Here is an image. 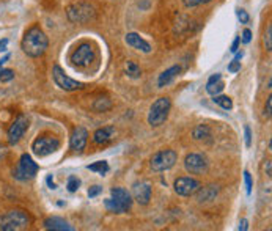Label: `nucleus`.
<instances>
[{
    "mask_svg": "<svg viewBox=\"0 0 272 231\" xmlns=\"http://www.w3.org/2000/svg\"><path fill=\"white\" fill-rule=\"evenodd\" d=\"M48 46H49V40L46 36V33L38 26L30 27L24 33L22 41H20V49L32 58H38L41 55H44L48 50Z\"/></svg>",
    "mask_w": 272,
    "mask_h": 231,
    "instance_id": "nucleus-1",
    "label": "nucleus"
},
{
    "mask_svg": "<svg viewBox=\"0 0 272 231\" xmlns=\"http://www.w3.org/2000/svg\"><path fill=\"white\" fill-rule=\"evenodd\" d=\"M107 211H110L114 214H123L128 212L130 206H132V196L126 189L122 187H114L110 190V198H107L104 202Z\"/></svg>",
    "mask_w": 272,
    "mask_h": 231,
    "instance_id": "nucleus-2",
    "label": "nucleus"
},
{
    "mask_svg": "<svg viewBox=\"0 0 272 231\" xmlns=\"http://www.w3.org/2000/svg\"><path fill=\"white\" fill-rule=\"evenodd\" d=\"M30 225V216L22 209H12V211L0 216V230L2 231H19L26 230Z\"/></svg>",
    "mask_w": 272,
    "mask_h": 231,
    "instance_id": "nucleus-3",
    "label": "nucleus"
},
{
    "mask_svg": "<svg viewBox=\"0 0 272 231\" xmlns=\"http://www.w3.org/2000/svg\"><path fill=\"white\" fill-rule=\"evenodd\" d=\"M172 102L168 98H159L158 101L153 102L148 114V123L151 128H159L160 124L166 123V120L168 118Z\"/></svg>",
    "mask_w": 272,
    "mask_h": 231,
    "instance_id": "nucleus-4",
    "label": "nucleus"
},
{
    "mask_svg": "<svg viewBox=\"0 0 272 231\" xmlns=\"http://www.w3.org/2000/svg\"><path fill=\"white\" fill-rule=\"evenodd\" d=\"M60 148V140L54 136H41L32 143V151L38 158H46Z\"/></svg>",
    "mask_w": 272,
    "mask_h": 231,
    "instance_id": "nucleus-5",
    "label": "nucleus"
},
{
    "mask_svg": "<svg viewBox=\"0 0 272 231\" xmlns=\"http://www.w3.org/2000/svg\"><path fill=\"white\" fill-rule=\"evenodd\" d=\"M38 173V164L32 159L30 154H22L19 159L18 164V168L14 170L13 176L19 181H28V180H34Z\"/></svg>",
    "mask_w": 272,
    "mask_h": 231,
    "instance_id": "nucleus-6",
    "label": "nucleus"
},
{
    "mask_svg": "<svg viewBox=\"0 0 272 231\" xmlns=\"http://www.w3.org/2000/svg\"><path fill=\"white\" fill-rule=\"evenodd\" d=\"M178 160V154L173 151V150H162L159 152H156L153 158L150 160V165L153 172H166L170 170L173 165L176 164Z\"/></svg>",
    "mask_w": 272,
    "mask_h": 231,
    "instance_id": "nucleus-7",
    "label": "nucleus"
},
{
    "mask_svg": "<svg viewBox=\"0 0 272 231\" xmlns=\"http://www.w3.org/2000/svg\"><path fill=\"white\" fill-rule=\"evenodd\" d=\"M52 79H54V82H56V85L64 92H76V90H82L84 88L82 82L71 79L70 76L64 74V71L60 68L58 64H56L52 68Z\"/></svg>",
    "mask_w": 272,
    "mask_h": 231,
    "instance_id": "nucleus-8",
    "label": "nucleus"
},
{
    "mask_svg": "<svg viewBox=\"0 0 272 231\" xmlns=\"http://www.w3.org/2000/svg\"><path fill=\"white\" fill-rule=\"evenodd\" d=\"M27 129H28V120H27V116L19 115V116L13 121V124L8 128V132H6L8 142L12 143V145H14V143H18L20 138L24 137V134L27 132Z\"/></svg>",
    "mask_w": 272,
    "mask_h": 231,
    "instance_id": "nucleus-9",
    "label": "nucleus"
},
{
    "mask_svg": "<svg viewBox=\"0 0 272 231\" xmlns=\"http://www.w3.org/2000/svg\"><path fill=\"white\" fill-rule=\"evenodd\" d=\"M202 187L200 181H197L195 178H189V176H182V178H178L173 184V189L175 192L181 196H190L195 195L198 189Z\"/></svg>",
    "mask_w": 272,
    "mask_h": 231,
    "instance_id": "nucleus-10",
    "label": "nucleus"
},
{
    "mask_svg": "<svg viewBox=\"0 0 272 231\" xmlns=\"http://www.w3.org/2000/svg\"><path fill=\"white\" fill-rule=\"evenodd\" d=\"M66 14H68V19L72 22H86L94 16V11L86 4H76L66 10Z\"/></svg>",
    "mask_w": 272,
    "mask_h": 231,
    "instance_id": "nucleus-11",
    "label": "nucleus"
},
{
    "mask_svg": "<svg viewBox=\"0 0 272 231\" xmlns=\"http://www.w3.org/2000/svg\"><path fill=\"white\" fill-rule=\"evenodd\" d=\"M184 167L190 174H203L208 172V160L202 154H189L184 159Z\"/></svg>",
    "mask_w": 272,
    "mask_h": 231,
    "instance_id": "nucleus-12",
    "label": "nucleus"
},
{
    "mask_svg": "<svg viewBox=\"0 0 272 231\" xmlns=\"http://www.w3.org/2000/svg\"><path fill=\"white\" fill-rule=\"evenodd\" d=\"M94 58V50L90 44H82L71 55V62L76 66H88Z\"/></svg>",
    "mask_w": 272,
    "mask_h": 231,
    "instance_id": "nucleus-13",
    "label": "nucleus"
},
{
    "mask_svg": "<svg viewBox=\"0 0 272 231\" xmlns=\"http://www.w3.org/2000/svg\"><path fill=\"white\" fill-rule=\"evenodd\" d=\"M132 195H134V200L138 204H148L151 200V186L146 181H140L136 182L132 187Z\"/></svg>",
    "mask_w": 272,
    "mask_h": 231,
    "instance_id": "nucleus-14",
    "label": "nucleus"
},
{
    "mask_svg": "<svg viewBox=\"0 0 272 231\" xmlns=\"http://www.w3.org/2000/svg\"><path fill=\"white\" fill-rule=\"evenodd\" d=\"M86 142H88V132L85 128H76L71 134L70 138V146L72 151H82L86 146Z\"/></svg>",
    "mask_w": 272,
    "mask_h": 231,
    "instance_id": "nucleus-15",
    "label": "nucleus"
},
{
    "mask_svg": "<svg viewBox=\"0 0 272 231\" xmlns=\"http://www.w3.org/2000/svg\"><path fill=\"white\" fill-rule=\"evenodd\" d=\"M124 41H126L128 46H130L132 49H137V50L144 52V54H150V52H151L150 42H148L146 40H144V38L140 36L138 33H136V32L128 33V35L124 36Z\"/></svg>",
    "mask_w": 272,
    "mask_h": 231,
    "instance_id": "nucleus-16",
    "label": "nucleus"
},
{
    "mask_svg": "<svg viewBox=\"0 0 272 231\" xmlns=\"http://www.w3.org/2000/svg\"><path fill=\"white\" fill-rule=\"evenodd\" d=\"M44 228L54 231H72L74 228L62 217H48L44 220Z\"/></svg>",
    "mask_w": 272,
    "mask_h": 231,
    "instance_id": "nucleus-17",
    "label": "nucleus"
},
{
    "mask_svg": "<svg viewBox=\"0 0 272 231\" xmlns=\"http://www.w3.org/2000/svg\"><path fill=\"white\" fill-rule=\"evenodd\" d=\"M180 72H181V66H178V64H175V66H172V68L166 70L164 72H162V74L159 76V79H158L159 88H164V86H167L168 84H172V82L178 77Z\"/></svg>",
    "mask_w": 272,
    "mask_h": 231,
    "instance_id": "nucleus-18",
    "label": "nucleus"
},
{
    "mask_svg": "<svg viewBox=\"0 0 272 231\" xmlns=\"http://www.w3.org/2000/svg\"><path fill=\"white\" fill-rule=\"evenodd\" d=\"M114 132H115V129L110 126L98 129L93 134V142L96 143V145H106V143H108L114 138Z\"/></svg>",
    "mask_w": 272,
    "mask_h": 231,
    "instance_id": "nucleus-19",
    "label": "nucleus"
},
{
    "mask_svg": "<svg viewBox=\"0 0 272 231\" xmlns=\"http://www.w3.org/2000/svg\"><path fill=\"white\" fill-rule=\"evenodd\" d=\"M225 88V85H224V82H222V76L217 72V74H214V76H211L210 77V80H208V84H206V92H208L210 94H212V96H216V94H219L222 90Z\"/></svg>",
    "mask_w": 272,
    "mask_h": 231,
    "instance_id": "nucleus-20",
    "label": "nucleus"
},
{
    "mask_svg": "<svg viewBox=\"0 0 272 231\" xmlns=\"http://www.w3.org/2000/svg\"><path fill=\"white\" fill-rule=\"evenodd\" d=\"M217 192H219L217 186H206V187H200L195 194H197V200L200 203H206V202H212Z\"/></svg>",
    "mask_w": 272,
    "mask_h": 231,
    "instance_id": "nucleus-21",
    "label": "nucleus"
},
{
    "mask_svg": "<svg viewBox=\"0 0 272 231\" xmlns=\"http://www.w3.org/2000/svg\"><path fill=\"white\" fill-rule=\"evenodd\" d=\"M212 102L217 104V106H220L224 110H232V108H233V101H232V98H228V96L216 94V96L212 98Z\"/></svg>",
    "mask_w": 272,
    "mask_h": 231,
    "instance_id": "nucleus-22",
    "label": "nucleus"
},
{
    "mask_svg": "<svg viewBox=\"0 0 272 231\" xmlns=\"http://www.w3.org/2000/svg\"><path fill=\"white\" fill-rule=\"evenodd\" d=\"M110 107H112V102L108 98H98L93 102V110H96V112H107Z\"/></svg>",
    "mask_w": 272,
    "mask_h": 231,
    "instance_id": "nucleus-23",
    "label": "nucleus"
},
{
    "mask_svg": "<svg viewBox=\"0 0 272 231\" xmlns=\"http://www.w3.org/2000/svg\"><path fill=\"white\" fill-rule=\"evenodd\" d=\"M192 136H194L195 140H204V138L211 137V132H210V128L208 126L200 124V126H197V128L194 129Z\"/></svg>",
    "mask_w": 272,
    "mask_h": 231,
    "instance_id": "nucleus-24",
    "label": "nucleus"
},
{
    "mask_svg": "<svg viewBox=\"0 0 272 231\" xmlns=\"http://www.w3.org/2000/svg\"><path fill=\"white\" fill-rule=\"evenodd\" d=\"M88 168L90 172H94V173H100L101 176H104L107 172H108V164L106 162V160H98V162H94V164H92V165H88Z\"/></svg>",
    "mask_w": 272,
    "mask_h": 231,
    "instance_id": "nucleus-25",
    "label": "nucleus"
},
{
    "mask_svg": "<svg viewBox=\"0 0 272 231\" xmlns=\"http://www.w3.org/2000/svg\"><path fill=\"white\" fill-rule=\"evenodd\" d=\"M126 70H128V76L132 77V79H137V77L142 76V71H140V68H138V66L134 62H128Z\"/></svg>",
    "mask_w": 272,
    "mask_h": 231,
    "instance_id": "nucleus-26",
    "label": "nucleus"
},
{
    "mask_svg": "<svg viewBox=\"0 0 272 231\" xmlns=\"http://www.w3.org/2000/svg\"><path fill=\"white\" fill-rule=\"evenodd\" d=\"M264 48H266V50L268 52H270L272 50V26L269 24L268 26V28H266V32H264Z\"/></svg>",
    "mask_w": 272,
    "mask_h": 231,
    "instance_id": "nucleus-27",
    "label": "nucleus"
},
{
    "mask_svg": "<svg viewBox=\"0 0 272 231\" xmlns=\"http://www.w3.org/2000/svg\"><path fill=\"white\" fill-rule=\"evenodd\" d=\"M66 187H68V190H70V192H78V190H79V187H80V180H79V178H76V176H70Z\"/></svg>",
    "mask_w": 272,
    "mask_h": 231,
    "instance_id": "nucleus-28",
    "label": "nucleus"
},
{
    "mask_svg": "<svg viewBox=\"0 0 272 231\" xmlns=\"http://www.w3.org/2000/svg\"><path fill=\"white\" fill-rule=\"evenodd\" d=\"M14 79V71L0 68V82H10Z\"/></svg>",
    "mask_w": 272,
    "mask_h": 231,
    "instance_id": "nucleus-29",
    "label": "nucleus"
},
{
    "mask_svg": "<svg viewBox=\"0 0 272 231\" xmlns=\"http://www.w3.org/2000/svg\"><path fill=\"white\" fill-rule=\"evenodd\" d=\"M236 16H238L239 20H241V24H247V22L250 20L248 13H247L246 10H241V8H238V10H236Z\"/></svg>",
    "mask_w": 272,
    "mask_h": 231,
    "instance_id": "nucleus-30",
    "label": "nucleus"
},
{
    "mask_svg": "<svg viewBox=\"0 0 272 231\" xmlns=\"http://www.w3.org/2000/svg\"><path fill=\"white\" fill-rule=\"evenodd\" d=\"M211 0H182V4L186 5L188 8H194V6H198L203 4H210Z\"/></svg>",
    "mask_w": 272,
    "mask_h": 231,
    "instance_id": "nucleus-31",
    "label": "nucleus"
},
{
    "mask_svg": "<svg viewBox=\"0 0 272 231\" xmlns=\"http://www.w3.org/2000/svg\"><path fill=\"white\" fill-rule=\"evenodd\" d=\"M244 181H246V187H247V195H250L252 194L254 182H252V176H250L248 172H244Z\"/></svg>",
    "mask_w": 272,
    "mask_h": 231,
    "instance_id": "nucleus-32",
    "label": "nucleus"
},
{
    "mask_svg": "<svg viewBox=\"0 0 272 231\" xmlns=\"http://www.w3.org/2000/svg\"><path fill=\"white\" fill-rule=\"evenodd\" d=\"M102 192V187L101 186H93V187H90L88 189V196L90 198H94V196H98Z\"/></svg>",
    "mask_w": 272,
    "mask_h": 231,
    "instance_id": "nucleus-33",
    "label": "nucleus"
},
{
    "mask_svg": "<svg viewBox=\"0 0 272 231\" xmlns=\"http://www.w3.org/2000/svg\"><path fill=\"white\" fill-rule=\"evenodd\" d=\"M228 71H230V72H238V71H241V62L232 60V63L228 64Z\"/></svg>",
    "mask_w": 272,
    "mask_h": 231,
    "instance_id": "nucleus-34",
    "label": "nucleus"
},
{
    "mask_svg": "<svg viewBox=\"0 0 272 231\" xmlns=\"http://www.w3.org/2000/svg\"><path fill=\"white\" fill-rule=\"evenodd\" d=\"M244 132H246V146L250 148V145H252V130H250L248 126H246Z\"/></svg>",
    "mask_w": 272,
    "mask_h": 231,
    "instance_id": "nucleus-35",
    "label": "nucleus"
},
{
    "mask_svg": "<svg viewBox=\"0 0 272 231\" xmlns=\"http://www.w3.org/2000/svg\"><path fill=\"white\" fill-rule=\"evenodd\" d=\"M270 112H272V98L269 96L268 101H266V107H264V116L270 118Z\"/></svg>",
    "mask_w": 272,
    "mask_h": 231,
    "instance_id": "nucleus-36",
    "label": "nucleus"
},
{
    "mask_svg": "<svg viewBox=\"0 0 272 231\" xmlns=\"http://www.w3.org/2000/svg\"><path fill=\"white\" fill-rule=\"evenodd\" d=\"M250 40H252V32H250L248 28H246V30L242 32V42H244V44H248Z\"/></svg>",
    "mask_w": 272,
    "mask_h": 231,
    "instance_id": "nucleus-37",
    "label": "nucleus"
},
{
    "mask_svg": "<svg viewBox=\"0 0 272 231\" xmlns=\"http://www.w3.org/2000/svg\"><path fill=\"white\" fill-rule=\"evenodd\" d=\"M46 182H48V186H49V189H50V190H56V189H57V184L54 182L52 174H49V176H48V178H46Z\"/></svg>",
    "mask_w": 272,
    "mask_h": 231,
    "instance_id": "nucleus-38",
    "label": "nucleus"
},
{
    "mask_svg": "<svg viewBox=\"0 0 272 231\" xmlns=\"http://www.w3.org/2000/svg\"><path fill=\"white\" fill-rule=\"evenodd\" d=\"M239 42H241V36H236L234 41H233V44H232V52H233V54L239 50V49H238V48H239Z\"/></svg>",
    "mask_w": 272,
    "mask_h": 231,
    "instance_id": "nucleus-39",
    "label": "nucleus"
},
{
    "mask_svg": "<svg viewBox=\"0 0 272 231\" xmlns=\"http://www.w3.org/2000/svg\"><path fill=\"white\" fill-rule=\"evenodd\" d=\"M239 230H241V231H247L248 230V222H247L246 218L241 220V224H239Z\"/></svg>",
    "mask_w": 272,
    "mask_h": 231,
    "instance_id": "nucleus-40",
    "label": "nucleus"
},
{
    "mask_svg": "<svg viewBox=\"0 0 272 231\" xmlns=\"http://www.w3.org/2000/svg\"><path fill=\"white\" fill-rule=\"evenodd\" d=\"M6 46H8V40L6 38L0 40V52H5L6 50Z\"/></svg>",
    "mask_w": 272,
    "mask_h": 231,
    "instance_id": "nucleus-41",
    "label": "nucleus"
},
{
    "mask_svg": "<svg viewBox=\"0 0 272 231\" xmlns=\"http://www.w3.org/2000/svg\"><path fill=\"white\" fill-rule=\"evenodd\" d=\"M236 55H234V58L233 60H236V62H239V60H241L242 57H244V52L241 50V52H234Z\"/></svg>",
    "mask_w": 272,
    "mask_h": 231,
    "instance_id": "nucleus-42",
    "label": "nucleus"
},
{
    "mask_svg": "<svg viewBox=\"0 0 272 231\" xmlns=\"http://www.w3.org/2000/svg\"><path fill=\"white\" fill-rule=\"evenodd\" d=\"M8 60H10V54H6L5 57H4L2 60H0V68H2V66H4V64H5V63H6Z\"/></svg>",
    "mask_w": 272,
    "mask_h": 231,
    "instance_id": "nucleus-43",
    "label": "nucleus"
},
{
    "mask_svg": "<svg viewBox=\"0 0 272 231\" xmlns=\"http://www.w3.org/2000/svg\"><path fill=\"white\" fill-rule=\"evenodd\" d=\"M266 174H269L270 176V160H266Z\"/></svg>",
    "mask_w": 272,
    "mask_h": 231,
    "instance_id": "nucleus-44",
    "label": "nucleus"
}]
</instances>
